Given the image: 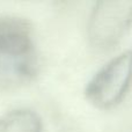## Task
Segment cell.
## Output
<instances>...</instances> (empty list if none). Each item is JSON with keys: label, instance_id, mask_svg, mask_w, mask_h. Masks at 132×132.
Listing matches in <instances>:
<instances>
[{"label": "cell", "instance_id": "6da1fadb", "mask_svg": "<svg viewBox=\"0 0 132 132\" xmlns=\"http://www.w3.org/2000/svg\"><path fill=\"white\" fill-rule=\"evenodd\" d=\"M38 57L27 22L0 18V90H14L35 78Z\"/></svg>", "mask_w": 132, "mask_h": 132}, {"label": "cell", "instance_id": "7a4b0ae2", "mask_svg": "<svg viewBox=\"0 0 132 132\" xmlns=\"http://www.w3.org/2000/svg\"><path fill=\"white\" fill-rule=\"evenodd\" d=\"M132 85V50H126L104 64L89 80L86 98L101 110H109L124 100Z\"/></svg>", "mask_w": 132, "mask_h": 132}, {"label": "cell", "instance_id": "3957f363", "mask_svg": "<svg viewBox=\"0 0 132 132\" xmlns=\"http://www.w3.org/2000/svg\"><path fill=\"white\" fill-rule=\"evenodd\" d=\"M132 24V0H110L96 4L89 21L90 42L101 49L111 48Z\"/></svg>", "mask_w": 132, "mask_h": 132}, {"label": "cell", "instance_id": "277c9868", "mask_svg": "<svg viewBox=\"0 0 132 132\" xmlns=\"http://www.w3.org/2000/svg\"><path fill=\"white\" fill-rule=\"evenodd\" d=\"M0 132H43V125L32 110L15 109L0 118Z\"/></svg>", "mask_w": 132, "mask_h": 132}]
</instances>
